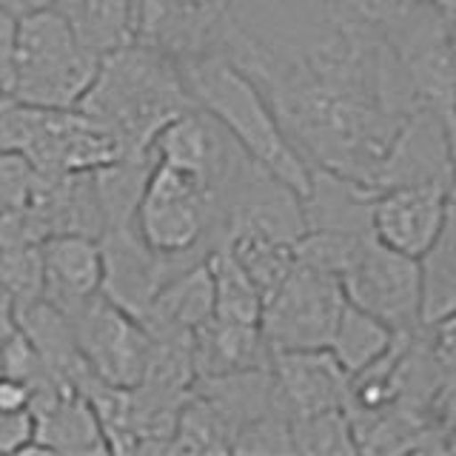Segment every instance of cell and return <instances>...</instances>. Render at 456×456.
<instances>
[{
	"instance_id": "cell-1",
	"label": "cell",
	"mask_w": 456,
	"mask_h": 456,
	"mask_svg": "<svg viewBox=\"0 0 456 456\" xmlns=\"http://www.w3.org/2000/svg\"><path fill=\"white\" fill-rule=\"evenodd\" d=\"M77 109L120 142L123 154H149L160 128L194 109L180 69L149 49L128 43L100 57L97 75Z\"/></svg>"
},
{
	"instance_id": "cell-2",
	"label": "cell",
	"mask_w": 456,
	"mask_h": 456,
	"mask_svg": "<svg viewBox=\"0 0 456 456\" xmlns=\"http://www.w3.org/2000/svg\"><path fill=\"white\" fill-rule=\"evenodd\" d=\"M189 97L217 120L256 166L282 180L299 197L308 191L311 166L285 137L263 92L223 52L211 49L177 66Z\"/></svg>"
},
{
	"instance_id": "cell-3",
	"label": "cell",
	"mask_w": 456,
	"mask_h": 456,
	"mask_svg": "<svg viewBox=\"0 0 456 456\" xmlns=\"http://www.w3.org/2000/svg\"><path fill=\"white\" fill-rule=\"evenodd\" d=\"M100 57L86 49L57 9L18 18L9 94L35 109H77Z\"/></svg>"
},
{
	"instance_id": "cell-4",
	"label": "cell",
	"mask_w": 456,
	"mask_h": 456,
	"mask_svg": "<svg viewBox=\"0 0 456 456\" xmlns=\"http://www.w3.org/2000/svg\"><path fill=\"white\" fill-rule=\"evenodd\" d=\"M134 228L154 254L194 265L223 242V208L206 183L154 160L137 200Z\"/></svg>"
},
{
	"instance_id": "cell-5",
	"label": "cell",
	"mask_w": 456,
	"mask_h": 456,
	"mask_svg": "<svg viewBox=\"0 0 456 456\" xmlns=\"http://www.w3.org/2000/svg\"><path fill=\"white\" fill-rule=\"evenodd\" d=\"M346 305L339 277L294 263L280 289L263 303L260 331L268 351L328 348Z\"/></svg>"
},
{
	"instance_id": "cell-6",
	"label": "cell",
	"mask_w": 456,
	"mask_h": 456,
	"mask_svg": "<svg viewBox=\"0 0 456 456\" xmlns=\"http://www.w3.org/2000/svg\"><path fill=\"white\" fill-rule=\"evenodd\" d=\"M382 37L403 71L413 103L453 123V18L422 0Z\"/></svg>"
},
{
	"instance_id": "cell-7",
	"label": "cell",
	"mask_w": 456,
	"mask_h": 456,
	"mask_svg": "<svg viewBox=\"0 0 456 456\" xmlns=\"http://www.w3.org/2000/svg\"><path fill=\"white\" fill-rule=\"evenodd\" d=\"M342 294L351 305L382 320L396 334L419 328V268L413 256L368 237L351 265L339 274Z\"/></svg>"
},
{
	"instance_id": "cell-8",
	"label": "cell",
	"mask_w": 456,
	"mask_h": 456,
	"mask_svg": "<svg viewBox=\"0 0 456 456\" xmlns=\"http://www.w3.org/2000/svg\"><path fill=\"white\" fill-rule=\"evenodd\" d=\"M92 374L118 388H134L149 362L151 337L137 317L100 291L69 317Z\"/></svg>"
},
{
	"instance_id": "cell-9",
	"label": "cell",
	"mask_w": 456,
	"mask_h": 456,
	"mask_svg": "<svg viewBox=\"0 0 456 456\" xmlns=\"http://www.w3.org/2000/svg\"><path fill=\"white\" fill-rule=\"evenodd\" d=\"M303 232V197L246 157L223 194V240L254 234L294 246Z\"/></svg>"
},
{
	"instance_id": "cell-10",
	"label": "cell",
	"mask_w": 456,
	"mask_h": 456,
	"mask_svg": "<svg viewBox=\"0 0 456 456\" xmlns=\"http://www.w3.org/2000/svg\"><path fill=\"white\" fill-rule=\"evenodd\" d=\"M149 154L151 160L175 166L185 175H194L200 183H206L217 194L220 208L228 183L234 180L240 163L248 157L211 114L197 106L168 120L154 134Z\"/></svg>"
},
{
	"instance_id": "cell-11",
	"label": "cell",
	"mask_w": 456,
	"mask_h": 456,
	"mask_svg": "<svg viewBox=\"0 0 456 456\" xmlns=\"http://www.w3.org/2000/svg\"><path fill=\"white\" fill-rule=\"evenodd\" d=\"M232 0H134L132 43L175 66L217 46Z\"/></svg>"
},
{
	"instance_id": "cell-12",
	"label": "cell",
	"mask_w": 456,
	"mask_h": 456,
	"mask_svg": "<svg viewBox=\"0 0 456 456\" xmlns=\"http://www.w3.org/2000/svg\"><path fill=\"white\" fill-rule=\"evenodd\" d=\"M453 214L451 183L391 185L374 194L370 232L374 237L405 256H417L431 246L442 225Z\"/></svg>"
},
{
	"instance_id": "cell-13",
	"label": "cell",
	"mask_w": 456,
	"mask_h": 456,
	"mask_svg": "<svg viewBox=\"0 0 456 456\" xmlns=\"http://www.w3.org/2000/svg\"><path fill=\"white\" fill-rule=\"evenodd\" d=\"M419 183H453V123L413 106L382 157L374 189Z\"/></svg>"
},
{
	"instance_id": "cell-14",
	"label": "cell",
	"mask_w": 456,
	"mask_h": 456,
	"mask_svg": "<svg viewBox=\"0 0 456 456\" xmlns=\"http://www.w3.org/2000/svg\"><path fill=\"white\" fill-rule=\"evenodd\" d=\"M100 254H103V291L111 303H118L132 317H140L151 297L163 289V285L177 277L180 271L191 268L177 260L154 254L146 242L140 240L134 223L106 228L97 237ZM197 265V263H194Z\"/></svg>"
},
{
	"instance_id": "cell-15",
	"label": "cell",
	"mask_w": 456,
	"mask_h": 456,
	"mask_svg": "<svg viewBox=\"0 0 456 456\" xmlns=\"http://www.w3.org/2000/svg\"><path fill=\"white\" fill-rule=\"evenodd\" d=\"M271 382L277 403L289 417L328 408H346L348 374L328 348L308 351H271Z\"/></svg>"
},
{
	"instance_id": "cell-16",
	"label": "cell",
	"mask_w": 456,
	"mask_h": 456,
	"mask_svg": "<svg viewBox=\"0 0 456 456\" xmlns=\"http://www.w3.org/2000/svg\"><path fill=\"white\" fill-rule=\"evenodd\" d=\"M43 299L71 317L86 299L103 289V254L97 237L52 234L40 240Z\"/></svg>"
},
{
	"instance_id": "cell-17",
	"label": "cell",
	"mask_w": 456,
	"mask_h": 456,
	"mask_svg": "<svg viewBox=\"0 0 456 456\" xmlns=\"http://www.w3.org/2000/svg\"><path fill=\"white\" fill-rule=\"evenodd\" d=\"M32 439L20 453H109L97 417L80 391L61 388L28 405Z\"/></svg>"
},
{
	"instance_id": "cell-18",
	"label": "cell",
	"mask_w": 456,
	"mask_h": 456,
	"mask_svg": "<svg viewBox=\"0 0 456 456\" xmlns=\"http://www.w3.org/2000/svg\"><path fill=\"white\" fill-rule=\"evenodd\" d=\"M374 189L325 168H311L308 191L303 194V217L311 232H334L368 237Z\"/></svg>"
},
{
	"instance_id": "cell-19",
	"label": "cell",
	"mask_w": 456,
	"mask_h": 456,
	"mask_svg": "<svg viewBox=\"0 0 456 456\" xmlns=\"http://www.w3.org/2000/svg\"><path fill=\"white\" fill-rule=\"evenodd\" d=\"M214 294L206 260L180 271L160 291L151 297L146 311L140 314V325L149 337H194L206 320H211Z\"/></svg>"
},
{
	"instance_id": "cell-20",
	"label": "cell",
	"mask_w": 456,
	"mask_h": 456,
	"mask_svg": "<svg viewBox=\"0 0 456 456\" xmlns=\"http://www.w3.org/2000/svg\"><path fill=\"white\" fill-rule=\"evenodd\" d=\"M191 354H194V379L265 368L271 360V351L263 339L260 325L228 322L217 317L206 320L194 331Z\"/></svg>"
},
{
	"instance_id": "cell-21",
	"label": "cell",
	"mask_w": 456,
	"mask_h": 456,
	"mask_svg": "<svg viewBox=\"0 0 456 456\" xmlns=\"http://www.w3.org/2000/svg\"><path fill=\"white\" fill-rule=\"evenodd\" d=\"M52 9L63 14L77 40L97 57L132 43L134 0H54Z\"/></svg>"
},
{
	"instance_id": "cell-22",
	"label": "cell",
	"mask_w": 456,
	"mask_h": 456,
	"mask_svg": "<svg viewBox=\"0 0 456 456\" xmlns=\"http://www.w3.org/2000/svg\"><path fill=\"white\" fill-rule=\"evenodd\" d=\"M453 214L436 240L417 256L419 268V325L453 317L456 308V260H453Z\"/></svg>"
},
{
	"instance_id": "cell-23",
	"label": "cell",
	"mask_w": 456,
	"mask_h": 456,
	"mask_svg": "<svg viewBox=\"0 0 456 456\" xmlns=\"http://www.w3.org/2000/svg\"><path fill=\"white\" fill-rule=\"evenodd\" d=\"M396 339V331H391L382 320L370 317L362 308L351 305L346 299L342 314L334 325L331 342H328V351L339 362V368L346 370L348 377L360 374L368 365H374L382 360L385 354L391 351Z\"/></svg>"
},
{
	"instance_id": "cell-24",
	"label": "cell",
	"mask_w": 456,
	"mask_h": 456,
	"mask_svg": "<svg viewBox=\"0 0 456 456\" xmlns=\"http://www.w3.org/2000/svg\"><path fill=\"white\" fill-rule=\"evenodd\" d=\"M208 277H211V294H214V311L211 317L228 320V322H246L260 325L263 314V297L256 285L248 280L246 271L232 256L223 242L214 246L206 256Z\"/></svg>"
},
{
	"instance_id": "cell-25",
	"label": "cell",
	"mask_w": 456,
	"mask_h": 456,
	"mask_svg": "<svg viewBox=\"0 0 456 456\" xmlns=\"http://www.w3.org/2000/svg\"><path fill=\"white\" fill-rule=\"evenodd\" d=\"M223 246L232 251L240 268L246 271L248 280L256 285L263 303L280 289V282L289 277V271L297 263L291 242H280V240H268V237L234 234V237H225Z\"/></svg>"
},
{
	"instance_id": "cell-26",
	"label": "cell",
	"mask_w": 456,
	"mask_h": 456,
	"mask_svg": "<svg viewBox=\"0 0 456 456\" xmlns=\"http://www.w3.org/2000/svg\"><path fill=\"white\" fill-rule=\"evenodd\" d=\"M289 431H291L294 453H311V456L360 453L346 408H328V411L289 417Z\"/></svg>"
},
{
	"instance_id": "cell-27",
	"label": "cell",
	"mask_w": 456,
	"mask_h": 456,
	"mask_svg": "<svg viewBox=\"0 0 456 456\" xmlns=\"http://www.w3.org/2000/svg\"><path fill=\"white\" fill-rule=\"evenodd\" d=\"M0 285L14 297L18 311L43 297L40 242H9L0 246Z\"/></svg>"
},
{
	"instance_id": "cell-28",
	"label": "cell",
	"mask_w": 456,
	"mask_h": 456,
	"mask_svg": "<svg viewBox=\"0 0 456 456\" xmlns=\"http://www.w3.org/2000/svg\"><path fill=\"white\" fill-rule=\"evenodd\" d=\"M334 4L346 14H351L354 20H360L368 28L385 35L396 23H403L422 0H334Z\"/></svg>"
},
{
	"instance_id": "cell-29",
	"label": "cell",
	"mask_w": 456,
	"mask_h": 456,
	"mask_svg": "<svg viewBox=\"0 0 456 456\" xmlns=\"http://www.w3.org/2000/svg\"><path fill=\"white\" fill-rule=\"evenodd\" d=\"M28 439H32V413L0 411V451L20 453Z\"/></svg>"
},
{
	"instance_id": "cell-30",
	"label": "cell",
	"mask_w": 456,
	"mask_h": 456,
	"mask_svg": "<svg viewBox=\"0 0 456 456\" xmlns=\"http://www.w3.org/2000/svg\"><path fill=\"white\" fill-rule=\"evenodd\" d=\"M0 411H28V388L20 379L0 374Z\"/></svg>"
},
{
	"instance_id": "cell-31",
	"label": "cell",
	"mask_w": 456,
	"mask_h": 456,
	"mask_svg": "<svg viewBox=\"0 0 456 456\" xmlns=\"http://www.w3.org/2000/svg\"><path fill=\"white\" fill-rule=\"evenodd\" d=\"M20 331V320H18V303L14 297L0 285V348Z\"/></svg>"
},
{
	"instance_id": "cell-32",
	"label": "cell",
	"mask_w": 456,
	"mask_h": 456,
	"mask_svg": "<svg viewBox=\"0 0 456 456\" xmlns=\"http://www.w3.org/2000/svg\"><path fill=\"white\" fill-rule=\"evenodd\" d=\"M14 35H18V18L0 9V61L9 63L12 69V49H14Z\"/></svg>"
},
{
	"instance_id": "cell-33",
	"label": "cell",
	"mask_w": 456,
	"mask_h": 456,
	"mask_svg": "<svg viewBox=\"0 0 456 456\" xmlns=\"http://www.w3.org/2000/svg\"><path fill=\"white\" fill-rule=\"evenodd\" d=\"M54 0H0V9H6L14 18H26V14L49 9Z\"/></svg>"
},
{
	"instance_id": "cell-34",
	"label": "cell",
	"mask_w": 456,
	"mask_h": 456,
	"mask_svg": "<svg viewBox=\"0 0 456 456\" xmlns=\"http://www.w3.org/2000/svg\"><path fill=\"white\" fill-rule=\"evenodd\" d=\"M425 4L436 6L439 12H445L448 18H453V12H456V0H425Z\"/></svg>"
},
{
	"instance_id": "cell-35",
	"label": "cell",
	"mask_w": 456,
	"mask_h": 456,
	"mask_svg": "<svg viewBox=\"0 0 456 456\" xmlns=\"http://www.w3.org/2000/svg\"><path fill=\"white\" fill-rule=\"evenodd\" d=\"M9 77H12V69H9V63L0 61V92H9Z\"/></svg>"
}]
</instances>
